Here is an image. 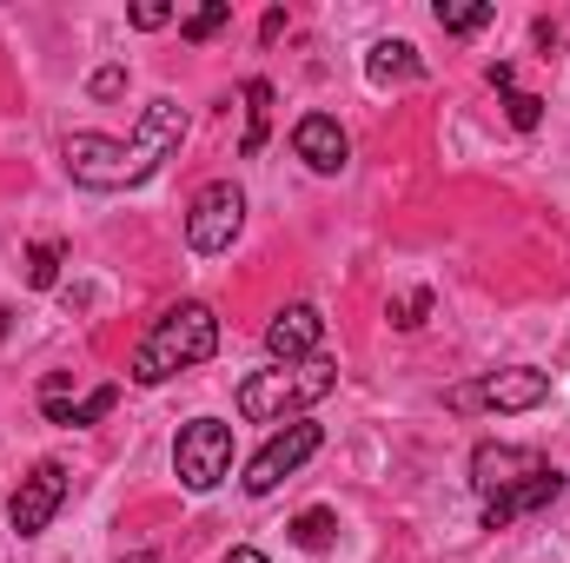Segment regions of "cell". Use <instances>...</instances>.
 Instances as JSON below:
<instances>
[{
	"label": "cell",
	"mask_w": 570,
	"mask_h": 563,
	"mask_svg": "<svg viewBox=\"0 0 570 563\" xmlns=\"http://www.w3.org/2000/svg\"><path fill=\"white\" fill-rule=\"evenodd\" d=\"M425 312H431V292H412V298H399V305H392V318H399L405 332H412V325H425Z\"/></svg>",
	"instance_id": "7402d4cb"
},
{
	"label": "cell",
	"mask_w": 570,
	"mask_h": 563,
	"mask_svg": "<svg viewBox=\"0 0 570 563\" xmlns=\"http://www.w3.org/2000/svg\"><path fill=\"white\" fill-rule=\"evenodd\" d=\"M504 113H511V127H518V134H538L544 100H538V93H511V100H504Z\"/></svg>",
	"instance_id": "44dd1931"
},
{
	"label": "cell",
	"mask_w": 570,
	"mask_h": 563,
	"mask_svg": "<svg viewBox=\"0 0 570 563\" xmlns=\"http://www.w3.org/2000/svg\"><path fill=\"white\" fill-rule=\"evenodd\" d=\"M166 20H173V7H166V0H140V7H134V27H140V33L166 27Z\"/></svg>",
	"instance_id": "603a6c76"
},
{
	"label": "cell",
	"mask_w": 570,
	"mask_h": 563,
	"mask_svg": "<svg viewBox=\"0 0 570 563\" xmlns=\"http://www.w3.org/2000/svg\"><path fill=\"white\" fill-rule=\"evenodd\" d=\"M73 405H80V398H73V372H47V378H40V412H47V424H67Z\"/></svg>",
	"instance_id": "ac0fdd59"
},
{
	"label": "cell",
	"mask_w": 570,
	"mask_h": 563,
	"mask_svg": "<svg viewBox=\"0 0 570 563\" xmlns=\"http://www.w3.org/2000/svg\"><path fill=\"white\" fill-rule=\"evenodd\" d=\"M292 152L312 166V172H345V159H352V140H345V127L332 120V113H305L298 127H292Z\"/></svg>",
	"instance_id": "8fae6325"
},
{
	"label": "cell",
	"mask_w": 570,
	"mask_h": 563,
	"mask_svg": "<svg viewBox=\"0 0 570 563\" xmlns=\"http://www.w3.org/2000/svg\"><path fill=\"white\" fill-rule=\"evenodd\" d=\"M419 73H425V60H419L412 40H379V47L365 53V80H372V87H399V80H419Z\"/></svg>",
	"instance_id": "4fadbf2b"
},
{
	"label": "cell",
	"mask_w": 570,
	"mask_h": 563,
	"mask_svg": "<svg viewBox=\"0 0 570 563\" xmlns=\"http://www.w3.org/2000/svg\"><path fill=\"white\" fill-rule=\"evenodd\" d=\"M491 13L498 7H484V0H438V27L444 33H478V27H491Z\"/></svg>",
	"instance_id": "2e32d148"
},
{
	"label": "cell",
	"mask_w": 570,
	"mask_h": 563,
	"mask_svg": "<svg viewBox=\"0 0 570 563\" xmlns=\"http://www.w3.org/2000/svg\"><path fill=\"white\" fill-rule=\"evenodd\" d=\"M558 497H564V471H558V464H544V471H538V477H524L511 497H491V504H484V531H504L511 517L544 511V504H558Z\"/></svg>",
	"instance_id": "7c38bea8"
},
{
	"label": "cell",
	"mask_w": 570,
	"mask_h": 563,
	"mask_svg": "<svg viewBox=\"0 0 570 563\" xmlns=\"http://www.w3.org/2000/svg\"><path fill=\"white\" fill-rule=\"evenodd\" d=\"M67 504V464H33L20 484H13V504H7V524L20 531V537H40L47 524H53V511Z\"/></svg>",
	"instance_id": "ba28073f"
},
{
	"label": "cell",
	"mask_w": 570,
	"mask_h": 563,
	"mask_svg": "<svg viewBox=\"0 0 570 563\" xmlns=\"http://www.w3.org/2000/svg\"><path fill=\"white\" fill-rule=\"evenodd\" d=\"M318 444H325V431H318V424H312V418H292L279 437H273V444L246 464V491H253V497H273V491H279L285 477H292V471L318 451Z\"/></svg>",
	"instance_id": "52a82bcc"
},
{
	"label": "cell",
	"mask_w": 570,
	"mask_h": 563,
	"mask_svg": "<svg viewBox=\"0 0 570 563\" xmlns=\"http://www.w3.org/2000/svg\"><path fill=\"white\" fill-rule=\"evenodd\" d=\"M332 385H338V365L318 352V358H305V365L253 372V378L239 385V412L253 424H285V418H298V412H312L318 398H332Z\"/></svg>",
	"instance_id": "3957f363"
},
{
	"label": "cell",
	"mask_w": 570,
	"mask_h": 563,
	"mask_svg": "<svg viewBox=\"0 0 570 563\" xmlns=\"http://www.w3.org/2000/svg\"><path fill=\"white\" fill-rule=\"evenodd\" d=\"M213 352H219V318H213V305L186 298V305H173V312L140 338V352H134V385H166L173 372H193V365H206Z\"/></svg>",
	"instance_id": "7a4b0ae2"
},
{
	"label": "cell",
	"mask_w": 570,
	"mask_h": 563,
	"mask_svg": "<svg viewBox=\"0 0 570 563\" xmlns=\"http://www.w3.org/2000/svg\"><path fill=\"white\" fill-rule=\"evenodd\" d=\"M226 563H266V557H259L253 544H233V551H226Z\"/></svg>",
	"instance_id": "4316f807"
},
{
	"label": "cell",
	"mask_w": 570,
	"mask_h": 563,
	"mask_svg": "<svg viewBox=\"0 0 570 563\" xmlns=\"http://www.w3.org/2000/svg\"><path fill=\"white\" fill-rule=\"evenodd\" d=\"M259 33H266V40H279V33H285V7H273V13L259 20Z\"/></svg>",
	"instance_id": "484cf974"
},
{
	"label": "cell",
	"mask_w": 570,
	"mask_h": 563,
	"mask_svg": "<svg viewBox=\"0 0 570 563\" xmlns=\"http://www.w3.org/2000/svg\"><path fill=\"white\" fill-rule=\"evenodd\" d=\"M544 471V457L538 451H518V444H478L471 451V484H478V497L491 504V497H511L524 477H538Z\"/></svg>",
	"instance_id": "9c48e42d"
},
{
	"label": "cell",
	"mask_w": 570,
	"mask_h": 563,
	"mask_svg": "<svg viewBox=\"0 0 570 563\" xmlns=\"http://www.w3.org/2000/svg\"><path fill=\"white\" fill-rule=\"evenodd\" d=\"M114 405H120V385H100V392H87V398L73 405V418H67V424H100Z\"/></svg>",
	"instance_id": "ffe728a7"
},
{
	"label": "cell",
	"mask_w": 570,
	"mask_h": 563,
	"mask_svg": "<svg viewBox=\"0 0 570 563\" xmlns=\"http://www.w3.org/2000/svg\"><path fill=\"white\" fill-rule=\"evenodd\" d=\"M127 563H159V557H153V551H134V557H127Z\"/></svg>",
	"instance_id": "83f0119b"
},
{
	"label": "cell",
	"mask_w": 570,
	"mask_h": 563,
	"mask_svg": "<svg viewBox=\"0 0 570 563\" xmlns=\"http://www.w3.org/2000/svg\"><path fill=\"white\" fill-rule=\"evenodd\" d=\"M239 226H246V192L233 179H213V186H199V199L186 213V246L193 253H226L239 239Z\"/></svg>",
	"instance_id": "8992f818"
},
{
	"label": "cell",
	"mask_w": 570,
	"mask_h": 563,
	"mask_svg": "<svg viewBox=\"0 0 570 563\" xmlns=\"http://www.w3.org/2000/svg\"><path fill=\"white\" fill-rule=\"evenodd\" d=\"M544 398H551V372H538V365L484 372L478 385H458V392H451V405H458V412L484 405V412H498V418H511V412H538Z\"/></svg>",
	"instance_id": "277c9868"
},
{
	"label": "cell",
	"mask_w": 570,
	"mask_h": 563,
	"mask_svg": "<svg viewBox=\"0 0 570 563\" xmlns=\"http://www.w3.org/2000/svg\"><path fill=\"white\" fill-rule=\"evenodd\" d=\"M226 20H233V0H213V7H199L193 20H179V33H186V40H213Z\"/></svg>",
	"instance_id": "d6986e66"
},
{
	"label": "cell",
	"mask_w": 570,
	"mask_h": 563,
	"mask_svg": "<svg viewBox=\"0 0 570 563\" xmlns=\"http://www.w3.org/2000/svg\"><path fill=\"white\" fill-rule=\"evenodd\" d=\"M484 80H491L498 93H511V87H518V67H511V60H491V67H484Z\"/></svg>",
	"instance_id": "d4e9b609"
},
{
	"label": "cell",
	"mask_w": 570,
	"mask_h": 563,
	"mask_svg": "<svg viewBox=\"0 0 570 563\" xmlns=\"http://www.w3.org/2000/svg\"><path fill=\"white\" fill-rule=\"evenodd\" d=\"M60 259H67L60 239H33V246H27V285H33V292H53V285H60Z\"/></svg>",
	"instance_id": "9a60e30c"
},
{
	"label": "cell",
	"mask_w": 570,
	"mask_h": 563,
	"mask_svg": "<svg viewBox=\"0 0 570 563\" xmlns=\"http://www.w3.org/2000/svg\"><path fill=\"white\" fill-rule=\"evenodd\" d=\"M266 120H273V87L266 80H246V140H239V152H259L266 146Z\"/></svg>",
	"instance_id": "5bb4252c"
},
{
	"label": "cell",
	"mask_w": 570,
	"mask_h": 563,
	"mask_svg": "<svg viewBox=\"0 0 570 563\" xmlns=\"http://www.w3.org/2000/svg\"><path fill=\"white\" fill-rule=\"evenodd\" d=\"M87 87H94V100H114V93L127 87V67H100V73H94Z\"/></svg>",
	"instance_id": "cb8c5ba5"
},
{
	"label": "cell",
	"mask_w": 570,
	"mask_h": 563,
	"mask_svg": "<svg viewBox=\"0 0 570 563\" xmlns=\"http://www.w3.org/2000/svg\"><path fill=\"white\" fill-rule=\"evenodd\" d=\"M318 338H325L318 305H285L279 318L266 325V352H273L279 365H305V358H318Z\"/></svg>",
	"instance_id": "30bf717a"
},
{
	"label": "cell",
	"mask_w": 570,
	"mask_h": 563,
	"mask_svg": "<svg viewBox=\"0 0 570 563\" xmlns=\"http://www.w3.org/2000/svg\"><path fill=\"white\" fill-rule=\"evenodd\" d=\"M285 531H292V544H298V551H325V544L338 537V517H332V511H298Z\"/></svg>",
	"instance_id": "e0dca14e"
},
{
	"label": "cell",
	"mask_w": 570,
	"mask_h": 563,
	"mask_svg": "<svg viewBox=\"0 0 570 563\" xmlns=\"http://www.w3.org/2000/svg\"><path fill=\"white\" fill-rule=\"evenodd\" d=\"M186 140V113H179V100H153L140 113V127H134V140H107V134H67L60 146V159H67V172L80 179V186H94V192H120V186H140L159 172V159H173Z\"/></svg>",
	"instance_id": "6da1fadb"
},
{
	"label": "cell",
	"mask_w": 570,
	"mask_h": 563,
	"mask_svg": "<svg viewBox=\"0 0 570 563\" xmlns=\"http://www.w3.org/2000/svg\"><path fill=\"white\" fill-rule=\"evenodd\" d=\"M173 471H179L186 491H213V484L233 471V424L193 418L179 431V444H173Z\"/></svg>",
	"instance_id": "5b68a950"
}]
</instances>
